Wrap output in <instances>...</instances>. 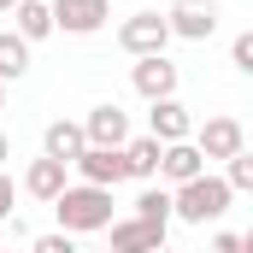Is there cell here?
I'll return each instance as SVG.
<instances>
[{
	"label": "cell",
	"instance_id": "ffe728a7",
	"mask_svg": "<svg viewBox=\"0 0 253 253\" xmlns=\"http://www.w3.org/2000/svg\"><path fill=\"white\" fill-rule=\"evenodd\" d=\"M230 65L236 71H253V36H236L230 42Z\"/></svg>",
	"mask_w": 253,
	"mask_h": 253
},
{
	"label": "cell",
	"instance_id": "7a4b0ae2",
	"mask_svg": "<svg viewBox=\"0 0 253 253\" xmlns=\"http://www.w3.org/2000/svg\"><path fill=\"white\" fill-rule=\"evenodd\" d=\"M230 183L224 177H212V171H200L189 183H177L171 189V218H183V224H212V218H224L230 212Z\"/></svg>",
	"mask_w": 253,
	"mask_h": 253
},
{
	"label": "cell",
	"instance_id": "603a6c76",
	"mask_svg": "<svg viewBox=\"0 0 253 253\" xmlns=\"http://www.w3.org/2000/svg\"><path fill=\"white\" fill-rule=\"evenodd\" d=\"M242 248V236H230V230H224V236H212V253H236Z\"/></svg>",
	"mask_w": 253,
	"mask_h": 253
},
{
	"label": "cell",
	"instance_id": "484cf974",
	"mask_svg": "<svg viewBox=\"0 0 253 253\" xmlns=\"http://www.w3.org/2000/svg\"><path fill=\"white\" fill-rule=\"evenodd\" d=\"M0 106H6V83H0Z\"/></svg>",
	"mask_w": 253,
	"mask_h": 253
},
{
	"label": "cell",
	"instance_id": "9a60e30c",
	"mask_svg": "<svg viewBox=\"0 0 253 253\" xmlns=\"http://www.w3.org/2000/svg\"><path fill=\"white\" fill-rule=\"evenodd\" d=\"M42 153H53V159H77L83 153V124H65V118H53V124L42 129Z\"/></svg>",
	"mask_w": 253,
	"mask_h": 253
},
{
	"label": "cell",
	"instance_id": "8992f818",
	"mask_svg": "<svg viewBox=\"0 0 253 253\" xmlns=\"http://www.w3.org/2000/svg\"><path fill=\"white\" fill-rule=\"evenodd\" d=\"M165 24H171V36H183V42H206V36L218 30V0H177V6L165 12Z\"/></svg>",
	"mask_w": 253,
	"mask_h": 253
},
{
	"label": "cell",
	"instance_id": "d6986e66",
	"mask_svg": "<svg viewBox=\"0 0 253 253\" xmlns=\"http://www.w3.org/2000/svg\"><path fill=\"white\" fill-rule=\"evenodd\" d=\"M224 165H230V171H224L230 194H248V189H253V153H248V147H236V153H230Z\"/></svg>",
	"mask_w": 253,
	"mask_h": 253
},
{
	"label": "cell",
	"instance_id": "e0dca14e",
	"mask_svg": "<svg viewBox=\"0 0 253 253\" xmlns=\"http://www.w3.org/2000/svg\"><path fill=\"white\" fill-rule=\"evenodd\" d=\"M24 71H30V42L18 30H0V83H12Z\"/></svg>",
	"mask_w": 253,
	"mask_h": 253
},
{
	"label": "cell",
	"instance_id": "ac0fdd59",
	"mask_svg": "<svg viewBox=\"0 0 253 253\" xmlns=\"http://www.w3.org/2000/svg\"><path fill=\"white\" fill-rule=\"evenodd\" d=\"M135 218H153V224H171V189H147L135 194Z\"/></svg>",
	"mask_w": 253,
	"mask_h": 253
},
{
	"label": "cell",
	"instance_id": "8fae6325",
	"mask_svg": "<svg viewBox=\"0 0 253 253\" xmlns=\"http://www.w3.org/2000/svg\"><path fill=\"white\" fill-rule=\"evenodd\" d=\"M83 141H94V147H124L129 141V118L106 100V106H94V112L83 118Z\"/></svg>",
	"mask_w": 253,
	"mask_h": 253
},
{
	"label": "cell",
	"instance_id": "4fadbf2b",
	"mask_svg": "<svg viewBox=\"0 0 253 253\" xmlns=\"http://www.w3.org/2000/svg\"><path fill=\"white\" fill-rule=\"evenodd\" d=\"M65 171H71L65 159H53V153H42V159H30V171H24V189L36 194V200H53V194H59L65 183H71Z\"/></svg>",
	"mask_w": 253,
	"mask_h": 253
},
{
	"label": "cell",
	"instance_id": "2e32d148",
	"mask_svg": "<svg viewBox=\"0 0 253 253\" xmlns=\"http://www.w3.org/2000/svg\"><path fill=\"white\" fill-rule=\"evenodd\" d=\"M18 36H24V42L53 36V6H47V0H18Z\"/></svg>",
	"mask_w": 253,
	"mask_h": 253
},
{
	"label": "cell",
	"instance_id": "9c48e42d",
	"mask_svg": "<svg viewBox=\"0 0 253 253\" xmlns=\"http://www.w3.org/2000/svg\"><path fill=\"white\" fill-rule=\"evenodd\" d=\"M200 171H206V153L194 147L189 135L159 147V177H165V183H189V177H200Z\"/></svg>",
	"mask_w": 253,
	"mask_h": 253
},
{
	"label": "cell",
	"instance_id": "3957f363",
	"mask_svg": "<svg viewBox=\"0 0 253 253\" xmlns=\"http://www.w3.org/2000/svg\"><path fill=\"white\" fill-rule=\"evenodd\" d=\"M71 165H77L83 183H100V189H118L129 177L124 171V147H94V141H83V153H77Z\"/></svg>",
	"mask_w": 253,
	"mask_h": 253
},
{
	"label": "cell",
	"instance_id": "5b68a950",
	"mask_svg": "<svg viewBox=\"0 0 253 253\" xmlns=\"http://www.w3.org/2000/svg\"><path fill=\"white\" fill-rule=\"evenodd\" d=\"M112 18V0H53V30L65 36H94Z\"/></svg>",
	"mask_w": 253,
	"mask_h": 253
},
{
	"label": "cell",
	"instance_id": "6da1fadb",
	"mask_svg": "<svg viewBox=\"0 0 253 253\" xmlns=\"http://www.w3.org/2000/svg\"><path fill=\"white\" fill-rule=\"evenodd\" d=\"M47 206L59 212V230H71V236H88V230L112 224V189H100V183H65Z\"/></svg>",
	"mask_w": 253,
	"mask_h": 253
},
{
	"label": "cell",
	"instance_id": "30bf717a",
	"mask_svg": "<svg viewBox=\"0 0 253 253\" xmlns=\"http://www.w3.org/2000/svg\"><path fill=\"white\" fill-rule=\"evenodd\" d=\"M106 230H112V248H118V253H147V248H165V230H171V224L124 218V224H106Z\"/></svg>",
	"mask_w": 253,
	"mask_h": 253
},
{
	"label": "cell",
	"instance_id": "7c38bea8",
	"mask_svg": "<svg viewBox=\"0 0 253 253\" xmlns=\"http://www.w3.org/2000/svg\"><path fill=\"white\" fill-rule=\"evenodd\" d=\"M189 106L177 100V94H159L153 100V112H147V135H159V141H183L189 135Z\"/></svg>",
	"mask_w": 253,
	"mask_h": 253
},
{
	"label": "cell",
	"instance_id": "d4e9b609",
	"mask_svg": "<svg viewBox=\"0 0 253 253\" xmlns=\"http://www.w3.org/2000/svg\"><path fill=\"white\" fill-rule=\"evenodd\" d=\"M12 6H18V0H0V12H12Z\"/></svg>",
	"mask_w": 253,
	"mask_h": 253
},
{
	"label": "cell",
	"instance_id": "5bb4252c",
	"mask_svg": "<svg viewBox=\"0 0 253 253\" xmlns=\"http://www.w3.org/2000/svg\"><path fill=\"white\" fill-rule=\"evenodd\" d=\"M159 135H135V141H124V171L129 177H141V183H153L159 177Z\"/></svg>",
	"mask_w": 253,
	"mask_h": 253
},
{
	"label": "cell",
	"instance_id": "ba28073f",
	"mask_svg": "<svg viewBox=\"0 0 253 253\" xmlns=\"http://www.w3.org/2000/svg\"><path fill=\"white\" fill-rule=\"evenodd\" d=\"M194 135V147L206 153V159H230L236 147H248V129L236 124V118H206L200 129H189Z\"/></svg>",
	"mask_w": 253,
	"mask_h": 253
},
{
	"label": "cell",
	"instance_id": "277c9868",
	"mask_svg": "<svg viewBox=\"0 0 253 253\" xmlns=\"http://www.w3.org/2000/svg\"><path fill=\"white\" fill-rule=\"evenodd\" d=\"M165 42H171V24L159 12H135V18L118 24V47L124 53H165Z\"/></svg>",
	"mask_w": 253,
	"mask_h": 253
},
{
	"label": "cell",
	"instance_id": "44dd1931",
	"mask_svg": "<svg viewBox=\"0 0 253 253\" xmlns=\"http://www.w3.org/2000/svg\"><path fill=\"white\" fill-rule=\"evenodd\" d=\"M36 253H77V248H71V230H53V236H36Z\"/></svg>",
	"mask_w": 253,
	"mask_h": 253
},
{
	"label": "cell",
	"instance_id": "cb8c5ba5",
	"mask_svg": "<svg viewBox=\"0 0 253 253\" xmlns=\"http://www.w3.org/2000/svg\"><path fill=\"white\" fill-rule=\"evenodd\" d=\"M6 153H12V141H6V135H0V165H6Z\"/></svg>",
	"mask_w": 253,
	"mask_h": 253
},
{
	"label": "cell",
	"instance_id": "7402d4cb",
	"mask_svg": "<svg viewBox=\"0 0 253 253\" xmlns=\"http://www.w3.org/2000/svg\"><path fill=\"white\" fill-rule=\"evenodd\" d=\"M12 200H18V189H12V177L0 171V218H12Z\"/></svg>",
	"mask_w": 253,
	"mask_h": 253
},
{
	"label": "cell",
	"instance_id": "52a82bcc",
	"mask_svg": "<svg viewBox=\"0 0 253 253\" xmlns=\"http://www.w3.org/2000/svg\"><path fill=\"white\" fill-rule=\"evenodd\" d=\"M135 94L141 100H159V94H177V65L165 53H135V71H129Z\"/></svg>",
	"mask_w": 253,
	"mask_h": 253
}]
</instances>
